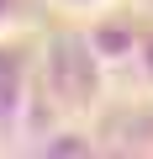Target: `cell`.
<instances>
[{
	"instance_id": "obj_2",
	"label": "cell",
	"mask_w": 153,
	"mask_h": 159,
	"mask_svg": "<svg viewBox=\"0 0 153 159\" xmlns=\"http://www.w3.org/2000/svg\"><path fill=\"white\" fill-rule=\"evenodd\" d=\"M32 80H37V53L21 37H0V148H21Z\"/></svg>"
},
{
	"instance_id": "obj_6",
	"label": "cell",
	"mask_w": 153,
	"mask_h": 159,
	"mask_svg": "<svg viewBox=\"0 0 153 159\" xmlns=\"http://www.w3.org/2000/svg\"><path fill=\"white\" fill-rule=\"evenodd\" d=\"M42 6H53V11L69 16V21H95V16H106V11H121L127 0H42Z\"/></svg>"
},
{
	"instance_id": "obj_1",
	"label": "cell",
	"mask_w": 153,
	"mask_h": 159,
	"mask_svg": "<svg viewBox=\"0 0 153 159\" xmlns=\"http://www.w3.org/2000/svg\"><path fill=\"white\" fill-rule=\"evenodd\" d=\"M37 74H42V85L53 90V101L63 106L69 122H90L106 106V96L116 90L85 32H53L37 48Z\"/></svg>"
},
{
	"instance_id": "obj_3",
	"label": "cell",
	"mask_w": 153,
	"mask_h": 159,
	"mask_svg": "<svg viewBox=\"0 0 153 159\" xmlns=\"http://www.w3.org/2000/svg\"><path fill=\"white\" fill-rule=\"evenodd\" d=\"M100 138H111L106 148L116 154H153V96H132V106L121 101L100 127Z\"/></svg>"
},
{
	"instance_id": "obj_4",
	"label": "cell",
	"mask_w": 153,
	"mask_h": 159,
	"mask_svg": "<svg viewBox=\"0 0 153 159\" xmlns=\"http://www.w3.org/2000/svg\"><path fill=\"white\" fill-rule=\"evenodd\" d=\"M121 85H132L137 96H153V21H142V37H137V53Z\"/></svg>"
},
{
	"instance_id": "obj_5",
	"label": "cell",
	"mask_w": 153,
	"mask_h": 159,
	"mask_svg": "<svg viewBox=\"0 0 153 159\" xmlns=\"http://www.w3.org/2000/svg\"><path fill=\"white\" fill-rule=\"evenodd\" d=\"M37 6H42V0H0V37H21V32H32Z\"/></svg>"
}]
</instances>
